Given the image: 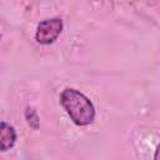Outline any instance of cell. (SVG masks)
Segmentation results:
<instances>
[{"label": "cell", "mask_w": 160, "mask_h": 160, "mask_svg": "<svg viewBox=\"0 0 160 160\" xmlns=\"http://www.w3.org/2000/svg\"><path fill=\"white\" fill-rule=\"evenodd\" d=\"M25 119H26V121H28V124H29L30 128H32L35 130L39 128V116H38V114H36V111L34 109H31V108H28L26 109V111H25Z\"/></svg>", "instance_id": "cell-4"}, {"label": "cell", "mask_w": 160, "mask_h": 160, "mask_svg": "<svg viewBox=\"0 0 160 160\" xmlns=\"http://www.w3.org/2000/svg\"><path fill=\"white\" fill-rule=\"evenodd\" d=\"M62 28H64V24L60 18L45 19L38 25L35 39L39 44H42V45L52 44L58 39V36L61 34Z\"/></svg>", "instance_id": "cell-2"}, {"label": "cell", "mask_w": 160, "mask_h": 160, "mask_svg": "<svg viewBox=\"0 0 160 160\" xmlns=\"http://www.w3.org/2000/svg\"><path fill=\"white\" fill-rule=\"evenodd\" d=\"M16 141V131L14 126L10 124L1 121L0 122V150L8 151L10 150Z\"/></svg>", "instance_id": "cell-3"}, {"label": "cell", "mask_w": 160, "mask_h": 160, "mask_svg": "<svg viewBox=\"0 0 160 160\" xmlns=\"http://www.w3.org/2000/svg\"><path fill=\"white\" fill-rule=\"evenodd\" d=\"M60 102L70 116L74 124L78 126H86L95 120V106L91 100L76 89H64L60 94Z\"/></svg>", "instance_id": "cell-1"}, {"label": "cell", "mask_w": 160, "mask_h": 160, "mask_svg": "<svg viewBox=\"0 0 160 160\" xmlns=\"http://www.w3.org/2000/svg\"><path fill=\"white\" fill-rule=\"evenodd\" d=\"M154 159H155V160H160V144L158 145V148H156V150H155Z\"/></svg>", "instance_id": "cell-5"}]
</instances>
